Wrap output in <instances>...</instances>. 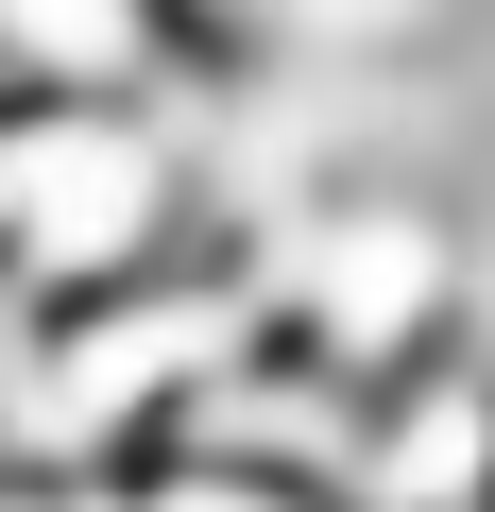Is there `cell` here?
Returning <instances> with one entry per match:
<instances>
[{"mask_svg": "<svg viewBox=\"0 0 495 512\" xmlns=\"http://www.w3.org/2000/svg\"><path fill=\"white\" fill-rule=\"evenodd\" d=\"M239 256H257L274 325L325 342L342 376H393V359L461 342V291H478V222H461V188H427V171H342V188L274 205Z\"/></svg>", "mask_w": 495, "mask_h": 512, "instance_id": "1", "label": "cell"}, {"mask_svg": "<svg viewBox=\"0 0 495 512\" xmlns=\"http://www.w3.org/2000/svg\"><path fill=\"white\" fill-rule=\"evenodd\" d=\"M325 512H495V342H427V359H393Z\"/></svg>", "mask_w": 495, "mask_h": 512, "instance_id": "2", "label": "cell"}, {"mask_svg": "<svg viewBox=\"0 0 495 512\" xmlns=\"http://www.w3.org/2000/svg\"><path fill=\"white\" fill-rule=\"evenodd\" d=\"M188 69L171 0H0V103H154Z\"/></svg>", "mask_w": 495, "mask_h": 512, "instance_id": "3", "label": "cell"}]
</instances>
